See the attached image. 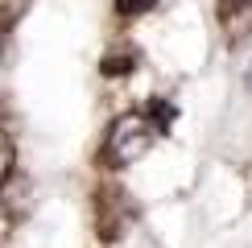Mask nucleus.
<instances>
[{
	"mask_svg": "<svg viewBox=\"0 0 252 248\" xmlns=\"http://www.w3.org/2000/svg\"><path fill=\"white\" fill-rule=\"evenodd\" d=\"M161 132V124L149 120L145 112H124V116L112 120L108 128V141H103V161L112 165V170H120V165H132L136 157H145L149 153L153 137Z\"/></svg>",
	"mask_w": 252,
	"mask_h": 248,
	"instance_id": "nucleus-1",
	"label": "nucleus"
},
{
	"mask_svg": "<svg viewBox=\"0 0 252 248\" xmlns=\"http://www.w3.org/2000/svg\"><path fill=\"white\" fill-rule=\"evenodd\" d=\"M29 4H33V0H0V21H4V29H13L17 21L29 13Z\"/></svg>",
	"mask_w": 252,
	"mask_h": 248,
	"instance_id": "nucleus-2",
	"label": "nucleus"
},
{
	"mask_svg": "<svg viewBox=\"0 0 252 248\" xmlns=\"http://www.w3.org/2000/svg\"><path fill=\"white\" fill-rule=\"evenodd\" d=\"M157 0H116V13L120 17H132V13H149Z\"/></svg>",
	"mask_w": 252,
	"mask_h": 248,
	"instance_id": "nucleus-3",
	"label": "nucleus"
},
{
	"mask_svg": "<svg viewBox=\"0 0 252 248\" xmlns=\"http://www.w3.org/2000/svg\"><path fill=\"white\" fill-rule=\"evenodd\" d=\"M0 170L13 174V141H8V137H4V145H0Z\"/></svg>",
	"mask_w": 252,
	"mask_h": 248,
	"instance_id": "nucleus-4",
	"label": "nucleus"
},
{
	"mask_svg": "<svg viewBox=\"0 0 252 248\" xmlns=\"http://www.w3.org/2000/svg\"><path fill=\"white\" fill-rule=\"evenodd\" d=\"M232 4L240 8V13H244V8H252V0H227V8H232Z\"/></svg>",
	"mask_w": 252,
	"mask_h": 248,
	"instance_id": "nucleus-5",
	"label": "nucleus"
}]
</instances>
